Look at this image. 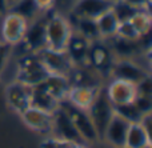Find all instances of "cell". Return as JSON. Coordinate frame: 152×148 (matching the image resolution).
<instances>
[{
	"label": "cell",
	"instance_id": "4316f807",
	"mask_svg": "<svg viewBox=\"0 0 152 148\" xmlns=\"http://www.w3.org/2000/svg\"><path fill=\"white\" fill-rule=\"evenodd\" d=\"M76 146L75 143L66 141L63 139H59L53 135L45 136L44 140L40 143V148H74Z\"/></svg>",
	"mask_w": 152,
	"mask_h": 148
},
{
	"label": "cell",
	"instance_id": "4fadbf2b",
	"mask_svg": "<svg viewBox=\"0 0 152 148\" xmlns=\"http://www.w3.org/2000/svg\"><path fill=\"white\" fill-rule=\"evenodd\" d=\"M113 0H75L71 8V16L96 20L102 13L112 8Z\"/></svg>",
	"mask_w": 152,
	"mask_h": 148
},
{
	"label": "cell",
	"instance_id": "e575fe53",
	"mask_svg": "<svg viewBox=\"0 0 152 148\" xmlns=\"http://www.w3.org/2000/svg\"><path fill=\"white\" fill-rule=\"evenodd\" d=\"M3 16L4 15H0V43H5L3 37Z\"/></svg>",
	"mask_w": 152,
	"mask_h": 148
},
{
	"label": "cell",
	"instance_id": "7a4b0ae2",
	"mask_svg": "<svg viewBox=\"0 0 152 148\" xmlns=\"http://www.w3.org/2000/svg\"><path fill=\"white\" fill-rule=\"evenodd\" d=\"M18 60V76L16 80L24 83L27 85H37L45 80L48 76L47 69L40 61L37 53H27L21 58H16Z\"/></svg>",
	"mask_w": 152,
	"mask_h": 148
},
{
	"label": "cell",
	"instance_id": "52a82bcc",
	"mask_svg": "<svg viewBox=\"0 0 152 148\" xmlns=\"http://www.w3.org/2000/svg\"><path fill=\"white\" fill-rule=\"evenodd\" d=\"M52 135L75 144H86L81 140L71 116L61 104L52 114Z\"/></svg>",
	"mask_w": 152,
	"mask_h": 148
},
{
	"label": "cell",
	"instance_id": "9a60e30c",
	"mask_svg": "<svg viewBox=\"0 0 152 148\" xmlns=\"http://www.w3.org/2000/svg\"><path fill=\"white\" fill-rule=\"evenodd\" d=\"M102 88V87H100ZM100 88L96 87H89V85H80V84H72L69 88L68 93H67L66 101L69 103L71 106L76 107L80 109H88V107L95 100L97 92Z\"/></svg>",
	"mask_w": 152,
	"mask_h": 148
},
{
	"label": "cell",
	"instance_id": "484cf974",
	"mask_svg": "<svg viewBox=\"0 0 152 148\" xmlns=\"http://www.w3.org/2000/svg\"><path fill=\"white\" fill-rule=\"evenodd\" d=\"M116 36L121 37V39H126V40H132V42H137V39L140 37L139 34L136 32V29H135V27L132 26V23L129 20L119 23Z\"/></svg>",
	"mask_w": 152,
	"mask_h": 148
},
{
	"label": "cell",
	"instance_id": "ffe728a7",
	"mask_svg": "<svg viewBox=\"0 0 152 148\" xmlns=\"http://www.w3.org/2000/svg\"><path fill=\"white\" fill-rule=\"evenodd\" d=\"M96 26H97V31H99L100 39L102 40H108V39H111V37L116 36L119 20H118V17H116L112 8L105 11L104 13H102V15L96 19Z\"/></svg>",
	"mask_w": 152,
	"mask_h": 148
},
{
	"label": "cell",
	"instance_id": "8fae6325",
	"mask_svg": "<svg viewBox=\"0 0 152 148\" xmlns=\"http://www.w3.org/2000/svg\"><path fill=\"white\" fill-rule=\"evenodd\" d=\"M20 117L29 130L44 136L52 135V114L29 106L20 114Z\"/></svg>",
	"mask_w": 152,
	"mask_h": 148
},
{
	"label": "cell",
	"instance_id": "8992f818",
	"mask_svg": "<svg viewBox=\"0 0 152 148\" xmlns=\"http://www.w3.org/2000/svg\"><path fill=\"white\" fill-rule=\"evenodd\" d=\"M37 56L47 72L51 75L69 76L72 69L75 68L67 51H53L50 48H44L40 52H37Z\"/></svg>",
	"mask_w": 152,
	"mask_h": 148
},
{
	"label": "cell",
	"instance_id": "74e56055",
	"mask_svg": "<svg viewBox=\"0 0 152 148\" xmlns=\"http://www.w3.org/2000/svg\"><path fill=\"white\" fill-rule=\"evenodd\" d=\"M1 92H3V84L0 83V96H1Z\"/></svg>",
	"mask_w": 152,
	"mask_h": 148
},
{
	"label": "cell",
	"instance_id": "277c9868",
	"mask_svg": "<svg viewBox=\"0 0 152 148\" xmlns=\"http://www.w3.org/2000/svg\"><path fill=\"white\" fill-rule=\"evenodd\" d=\"M110 75L112 76V79H120L132 83V84H136L145 76L151 75V71L145 68L137 58L116 59L111 67Z\"/></svg>",
	"mask_w": 152,
	"mask_h": 148
},
{
	"label": "cell",
	"instance_id": "3957f363",
	"mask_svg": "<svg viewBox=\"0 0 152 148\" xmlns=\"http://www.w3.org/2000/svg\"><path fill=\"white\" fill-rule=\"evenodd\" d=\"M87 114L91 117L92 123H94L95 128H96L97 133H99V139L102 140L103 133H104L105 128H107L108 123L115 115V109H113V104L110 101L107 93L104 91V85L99 90L95 100L88 107Z\"/></svg>",
	"mask_w": 152,
	"mask_h": 148
},
{
	"label": "cell",
	"instance_id": "ac0fdd59",
	"mask_svg": "<svg viewBox=\"0 0 152 148\" xmlns=\"http://www.w3.org/2000/svg\"><path fill=\"white\" fill-rule=\"evenodd\" d=\"M44 85L48 90V92L53 96L58 101H64L67 98L69 88H71V82L68 76L63 75H48L44 80Z\"/></svg>",
	"mask_w": 152,
	"mask_h": 148
},
{
	"label": "cell",
	"instance_id": "5b68a950",
	"mask_svg": "<svg viewBox=\"0 0 152 148\" xmlns=\"http://www.w3.org/2000/svg\"><path fill=\"white\" fill-rule=\"evenodd\" d=\"M60 104L66 108V111L68 112V115L71 116L76 130H77L79 135H80V138H81V140H83L87 146H91V144L100 140L99 133H97L96 128H95L94 123H92L91 117L88 116L86 109L76 108V107L71 106L69 103H67L66 100L61 101Z\"/></svg>",
	"mask_w": 152,
	"mask_h": 148
},
{
	"label": "cell",
	"instance_id": "7c38bea8",
	"mask_svg": "<svg viewBox=\"0 0 152 148\" xmlns=\"http://www.w3.org/2000/svg\"><path fill=\"white\" fill-rule=\"evenodd\" d=\"M104 91L113 106L132 103L134 99L136 98L135 84L120 79H111V82L104 85Z\"/></svg>",
	"mask_w": 152,
	"mask_h": 148
},
{
	"label": "cell",
	"instance_id": "7402d4cb",
	"mask_svg": "<svg viewBox=\"0 0 152 148\" xmlns=\"http://www.w3.org/2000/svg\"><path fill=\"white\" fill-rule=\"evenodd\" d=\"M10 11L20 15L21 17H24L27 21H32L40 15V11L37 9L36 4L34 3V0H18L13 5H11Z\"/></svg>",
	"mask_w": 152,
	"mask_h": 148
},
{
	"label": "cell",
	"instance_id": "ab89813d",
	"mask_svg": "<svg viewBox=\"0 0 152 148\" xmlns=\"http://www.w3.org/2000/svg\"><path fill=\"white\" fill-rule=\"evenodd\" d=\"M119 148H128V147H126V146H123V147H119Z\"/></svg>",
	"mask_w": 152,
	"mask_h": 148
},
{
	"label": "cell",
	"instance_id": "603a6c76",
	"mask_svg": "<svg viewBox=\"0 0 152 148\" xmlns=\"http://www.w3.org/2000/svg\"><path fill=\"white\" fill-rule=\"evenodd\" d=\"M129 21L135 27L139 36H143V35H147L151 32L152 17H151V12L148 9H137L134 13V16L129 19Z\"/></svg>",
	"mask_w": 152,
	"mask_h": 148
},
{
	"label": "cell",
	"instance_id": "cb8c5ba5",
	"mask_svg": "<svg viewBox=\"0 0 152 148\" xmlns=\"http://www.w3.org/2000/svg\"><path fill=\"white\" fill-rule=\"evenodd\" d=\"M115 114L123 117L124 120L132 124V123H140L143 115L139 109L136 108L134 103H127V104H120V106H113Z\"/></svg>",
	"mask_w": 152,
	"mask_h": 148
},
{
	"label": "cell",
	"instance_id": "d590c367",
	"mask_svg": "<svg viewBox=\"0 0 152 148\" xmlns=\"http://www.w3.org/2000/svg\"><path fill=\"white\" fill-rule=\"evenodd\" d=\"M74 148H89V146H87V144H76Z\"/></svg>",
	"mask_w": 152,
	"mask_h": 148
},
{
	"label": "cell",
	"instance_id": "f546056e",
	"mask_svg": "<svg viewBox=\"0 0 152 148\" xmlns=\"http://www.w3.org/2000/svg\"><path fill=\"white\" fill-rule=\"evenodd\" d=\"M11 56H12V45L7 43H0V72L3 71Z\"/></svg>",
	"mask_w": 152,
	"mask_h": 148
},
{
	"label": "cell",
	"instance_id": "5bb4252c",
	"mask_svg": "<svg viewBox=\"0 0 152 148\" xmlns=\"http://www.w3.org/2000/svg\"><path fill=\"white\" fill-rule=\"evenodd\" d=\"M129 123L120 117L119 115H113L111 122L108 123L107 128H105L104 133H103L102 140L105 141L107 144L112 146L113 148H119L124 146L127 136V131H128Z\"/></svg>",
	"mask_w": 152,
	"mask_h": 148
},
{
	"label": "cell",
	"instance_id": "4dcf8cb0",
	"mask_svg": "<svg viewBox=\"0 0 152 148\" xmlns=\"http://www.w3.org/2000/svg\"><path fill=\"white\" fill-rule=\"evenodd\" d=\"M34 3L36 4L37 9L42 13H47L50 11H52V8L55 7L56 0H34Z\"/></svg>",
	"mask_w": 152,
	"mask_h": 148
},
{
	"label": "cell",
	"instance_id": "1f68e13d",
	"mask_svg": "<svg viewBox=\"0 0 152 148\" xmlns=\"http://www.w3.org/2000/svg\"><path fill=\"white\" fill-rule=\"evenodd\" d=\"M128 5H131L135 9H148L151 7V0H123Z\"/></svg>",
	"mask_w": 152,
	"mask_h": 148
},
{
	"label": "cell",
	"instance_id": "d6986e66",
	"mask_svg": "<svg viewBox=\"0 0 152 148\" xmlns=\"http://www.w3.org/2000/svg\"><path fill=\"white\" fill-rule=\"evenodd\" d=\"M71 17H74V16H71ZM74 19H75V24L71 23V26L76 35L83 37L88 43H95L97 40H102L99 31H97L96 20L86 19V17H74Z\"/></svg>",
	"mask_w": 152,
	"mask_h": 148
},
{
	"label": "cell",
	"instance_id": "f35d334b",
	"mask_svg": "<svg viewBox=\"0 0 152 148\" xmlns=\"http://www.w3.org/2000/svg\"><path fill=\"white\" fill-rule=\"evenodd\" d=\"M143 148H152V146L150 144V146H145V147H143Z\"/></svg>",
	"mask_w": 152,
	"mask_h": 148
},
{
	"label": "cell",
	"instance_id": "d6a6232c",
	"mask_svg": "<svg viewBox=\"0 0 152 148\" xmlns=\"http://www.w3.org/2000/svg\"><path fill=\"white\" fill-rule=\"evenodd\" d=\"M10 11V3L8 0H0V15H4Z\"/></svg>",
	"mask_w": 152,
	"mask_h": 148
},
{
	"label": "cell",
	"instance_id": "d4e9b609",
	"mask_svg": "<svg viewBox=\"0 0 152 148\" xmlns=\"http://www.w3.org/2000/svg\"><path fill=\"white\" fill-rule=\"evenodd\" d=\"M112 9H113V12H115L116 17H118L119 23L129 20V19L134 16V13L137 11V9H135V8H132L131 5H128L127 3H124L123 0H113Z\"/></svg>",
	"mask_w": 152,
	"mask_h": 148
},
{
	"label": "cell",
	"instance_id": "ba28073f",
	"mask_svg": "<svg viewBox=\"0 0 152 148\" xmlns=\"http://www.w3.org/2000/svg\"><path fill=\"white\" fill-rule=\"evenodd\" d=\"M31 85H27L19 80H13L8 83L4 88L5 101L11 109L20 115L24 109L31 106Z\"/></svg>",
	"mask_w": 152,
	"mask_h": 148
},
{
	"label": "cell",
	"instance_id": "6da1fadb",
	"mask_svg": "<svg viewBox=\"0 0 152 148\" xmlns=\"http://www.w3.org/2000/svg\"><path fill=\"white\" fill-rule=\"evenodd\" d=\"M71 21L67 16L61 13L52 12L51 15H45V42L47 47L53 51H66L68 43L72 37Z\"/></svg>",
	"mask_w": 152,
	"mask_h": 148
},
{
	"label": "cell",
	"instance_id": "2e32d148",
	"mask_svg": "<svg viewBox=\"0 0 152 148\" xmlns=\"http://www.w3.org/2000/svg\"><path fill=\"white\" fill-rule=\"evenodd\" d=\"M104 42H108L107 45L112 56L115 58V60L116 59H136L142 53H145L142 51L137 42L126 40L118 36H113L108 40H104Z\"/></svg>",
	"mask_w": 152,
	"mask_h": 148
},
{
	"label": "cell",
	"instance_id": "83f0119b",
	"mask_svg": "<svg viewBox=\"0 0 152 148\" xmlns=\"http://www.w3.org/2000/svg\"><path fill=\"white\" fill-rule=\"evenodd\" d=\"M132 103L136 106V108L142 112V115H147L152 112V96L136 95Z\"/></svg>",
	"mask_w": 152,
	"mask_h": 148
},
{
	"label": "cell",
	"instance_id": "836d02e7",
	"mask_svg": "<svg viewBox=\"0 0 152 148\" xmlns=\"http://www.w3.org/2000/svg\"><path fill=\"white\" fill-rule=\"evenodd\" d=\"M89 148H113V147L110 146V144H107L105 141L99 140V141H96V143L91 144V146H89Z\"/></svg>",
	"mask_w": 152,
	"mask_h": 148
},
{
	"label": "cell",
	"instance_id": "44dd1931",
	"mask_svg": "<svg viewBox=\"0 0 152 148\" xmlns=\"http://www.w3.org/2000/svg\"><path fill=\"white\" fill-rule=\"evenodd\" d=\"M152 139L148 136L145 130L140 123H132L129 124L128 131H127L126 141L124 146L128 148H143L145 146H150Z\"/></svg>",
	"mask_w": 152,
	"mask_h": 148
},
{
	"label": "cell",
	"instance_id": "30bf717a",
	"mask_svg": "<svg viewBox=\"0 0 152 148\" xmlns=\"http://www.w3.org/2000/svg\"><path fill=\"white\" fill-rule=\"evenodd\" d=\"M28 28V21L20 15L8 11L3 16V37L10 45H16L23 42L26 31Z\"/></svg>",
	"mask_w": 152,
	"mask_h": 148
},
{
	"label": "cell",
	"instance_id": "f1b7e54d",
	"mask_svg": "<svg viewBox=\"0 0 152 148\" xmlns=\"http://www.w3.org/2000/svg\"><path fill=\"white\" fill-rule=\"evenodd\" d=\"M136 87V95H144V96H152V80L151 75L145 76L139 83L135 84Z\"/></svg>",
	"mask_w": 152,
	"mask_h": 148
},
{
	"label": "cell",
	"instance_id": "9c48e42d",
	"mask_svg": "<svg viewBox=\"0 0 152 148\" xmlns=\"http://www.w3.org/2000/svg\"><path fill=\"white\" fill-rule=\"evenodd\" d=\"M45 15L40 13L35 20L29 21L21 44L29 53H37L47 47L45 42Z\"/></svg>",
	"mask_w": 152,
	"mask_h": 148
},
{
	"label": "cell",
	"instance_id": "e0dca14e",
	"mask_svg": "<svg viewBox=\"0 0 152 148\" xmlns=\"http://www.w3.org/2000/svg\"><path fill=\"white\" fill-rule=\"evenodd\" d=\"M31 106L45 111L48 114H53L60 107V101H58L45 88L44 82L32 87L31 92Z\"/></svg>",
	"mask_w": 152,
	"mask_h": 148
},
{
	"label": "cell",
	"instance_id": "8d00e7d4",
	"mask_svg": "<svg viewBox=\"0 0 152 148\" xmlns=\"http://www.w3.org/2000/svg\"><path fill=\"white\" fill-rule=\"evenodd\" d=\"M16 1H18V0H8V3H10V8H11V5H13Z\"/></svg>",
	"mask_w": 152,
	"mask_h": 148
}]
</instances>
